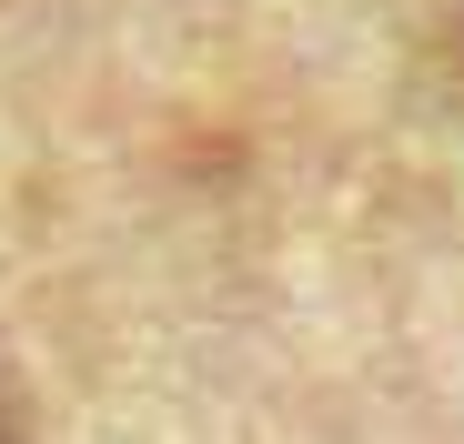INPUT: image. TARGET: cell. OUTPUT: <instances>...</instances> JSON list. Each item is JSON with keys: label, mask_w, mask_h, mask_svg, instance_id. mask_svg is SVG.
Instances as JSON below:
<instances>
[{"label": "cell", "mask_w": 464, "mask_h": 444, "mask_svg": "<svg viewBox=\"0 0 464 444\" xmlns=\"http://www.w3.org/2000/svg\"><path fill=\"white\" fill-rule=\"evenodd\" d=\"M0 444H41V434H31V404H21L11 374H0Z\"/></svg>", "instance_id": "1"}]
</instances>
